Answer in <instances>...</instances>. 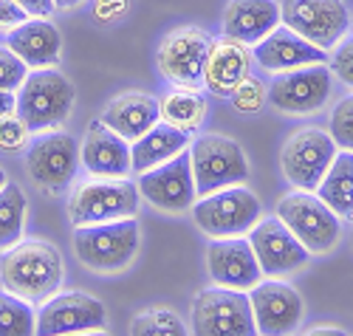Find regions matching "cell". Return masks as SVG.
Here are the masks:
<instances>
[{"mask_svg": "<svg viewBox=\"0 0 353 336\" xmlns=\"http://www.w3.org/2000/svg\"><path fill=\"white\" fill-rule=\"evenodd\" d=\"M74 336H108L105 330H91V333H74Z\"/></svg>", "mask_w": 353, "mask_h": 336, "instance_id": "7bdbcfd3", "label": "cell"}, {"mask_svg": "<svg viewBox=\"0 0 353 336\" xmlns=\"http://www.w3.org/2000/svg\"><path fill=\"white\" fill-rule=\"evenodd\" d=\"M229 99H232V108L238 110V113L254 116V113H260L263 108H266V102H269V88L263 85L257 77L249 74V77L229 94Z\"/></svg>", "mask_w": 353, "mask_h": 336, "instance_id": "4dcf8cb0", "label": "cell"}, {"mask_svg": "<svg viewBox=\"0 0 353 336\" xmlns=\"http://www.w3.org/2000/svg\"><path fill=\"white\" fill-rule=\"evenodd\" d=\"M79 167H85L91 178H128L133 172L130 141L116 136L97 119L85 128L79 144Z\"/></svg>", "mask_w": 353, "mask_h": 336, "instance_id": "ffe728a7", "label": "cell"}, {"mask_svg": "<svg viewBox=\"0 0 353 336\" xmlns=\"http://www.w3.org/2000/svg\"><path fill=\"white\" fill-rule=\"evenodd\" d=\"M328 133H331V139H334V144H336L339 150L353 152V97H345V99L334 108Z\"/></svg>", "mask_w": 353, "mask_h": 336, "instance_id": "1f68e13d", "label": "cell"}, {"mask_svg": "<svg viewBox=\"0 0 353 336\" xmlns=\"http://www.w3.org/2000/svg\"><path fill=\"white\" fill-rule=\"evenodd\" d=\"M28 17H32V14H28L20 3H17V0H0V34H12L14 32V28H20Z\"/></svg>", "mask_w": 353, "mask_h": 336, "instance_id": "d590c367", "label": "cell"}, {"mask_svg": "<svg viewBox=\"0 0 353 336\" xmlns=\"http://www.w3.org/2000/svg\"><path fill=\"white\" fill-rule=\"evenodd\" d=\"M130 336H190L184 319L172 308H144L130 322Z\"/></svg>", "mask_w": 353, "mask_h": 336, "instance_id": "f546056e", "label": "cell"}, {"mask_svg": "<svg viewBox=\"0 0 353 336\" xmlns=\"http://www.w3.org/2000/svg\"><path fill=\"white\" fill-rule=\"evenodd\" d=\"M54 9H60V12H68V9H77L82 0H51Z\"/></svg>", "mask_w": 353, "mask_h": 336, "instance_id": "60d3db41", "label": "cell"}, {"mask_svg": "<svg viewBox=\"0 0 353 336\" xmlns=\"http://www.w3.org/2000/svg\"><path fill=\"white\" fill-rule=\"evenodd\" d=\"M159 116L172 128H179L184 133H195L203 125V119H207V102H203L198 90L172 88L164 99H159Z\"/></svg>", "mask_w": 353, "mask_h": 336, "instance_id": "4316f807", "label": "cell"}, {"mask_svg": "<svg viewBox=\"0 0 353 336\" xmlns=\"http://www.w3.org/2000/svg\"><path fill=\"white\" fill-rule=\"evenodd\" d=\"M14 110H17V97L12 90H0V116L14 113Z\"/></svg>", "mask_w": 353, "mask_h": 336, "instance_id": "f35d334b", "label": "cell"}, {"mask_svg": "<svg viewBox=\"0 0 353 336\" xmlns=\"http://www.w3.org/2000/svg\"><path fill=\"white\" fill-rule=\"evenodd\" d=\"M9 184V172H6V167L3 164H0V190H3Z\"/></svg>", "mask_w": 353, "mask_h": 336, "instance_id": "b9f144b4", "label": "cell"}, {"mask_svg": "<svg viewBox=\"0 0 353 336\" xmlns=\"http://www.w3.org/2000/svg\"><path fill=\"white\" fill-rule=\"evenodd\" d=\"M260 212H263L260 198L249 187L238 184L198 198L192 204V221L207 237L223 240V237L249 235L260 221Z\"/></svg>", "mask_w": 353, "mask_h": 336, "instance_id": "8992f818", "label": "cell"}, {"mask_svg": "<svg viewBox=\"0 0 353 336\" xmlns=\"http://www.w3.org/2000/svg\"><path fill=\"white\" fill-rule=\"evenodd\" d=\"M28 68L20 63V59L12 54L9 46H0V90H14L23 85Z\"/></svg>", "mask_w": 353, "mask_h": 336, "instance_id": "e575fe53", "label": "cell"}, {"mask_svg": "<svg viewBox=\"0 0 353 336\" xmlns=\"http://www.w3.org/2000/svg\"><path fill=\"white\" fill-rule=\"evenodd\" d=\"M305 336H347L342 328H314V330H308Z\"/></svg>", "mask_w": 353, "mask_h": 336, "instance_id": "ab89813d", "label": "cell"}, {"mask_svg": "<svg viewBox=\"0 0 353 336\" xmlns=\"http://www.w3.org/2000/svg\"><path fill=\"white\" fill-rule=\"evenodd\" d=\"M212 40L215 37L210 32H203L201 26H179L172 32H167L156 54L159 74L175 88L201 90L203 63H207Z\"/></svg>", "mask_w": 353, "mask_h": 336, "instance_id": "8fae6325", "label": "cell"}, {"mask_svg": "<svg viewBox=\"0 0 353 336\" xmlns=\"http://www.w3.org/2000/svg\"><path fill=\"white\" fill-rule=\"evenodd\" d=\"M63 280V255L48 240H20L0 255V286L28 305H43L54 294H60Z\"/></svg>", "mask_w": 353, "mask_h": 336, "instance_id": "6da1fadb", "label": "cell"}, {"mask_svg": "<svg viewBox=\"0 0 353 336\" xmlns=\"http://www.w3.org/2000/svg\"><path fill=\"white\" fill-rule=\"evenodd\" d=\"M139 215V187L128 178H88L79 181L68 198L71 226L110 224Z\"/></svg>", "mask_w": 353, "mask_h": 336, "instance_id": "277c9868", "label": "cell"}, {"mask_svg": "<svg viewBox=\"0 0 353 336\" xmlns=\"http://www.w3.org/2000/svg\"><path fill=\"white\" fill-rule=\"evenodd\" d=\"M136 187H139V195L159 212L179 215V212L192 209V204L198 201V192H195V178H192L190 147L179 152L175 159L141 172Z\"/></svg>", "mask_w": 353, "mask_h": 336, "instance_id": "9a60e30c", "label": "cell"}, {"mask_svg": "<svg viewBox=\"0 0 353 336\" xmlns=\"http://www.w3.org/2000/svg\"><path fill=\"white\" fill-rule=\"evenodd\" d=\"M190 161H192V178L198 198L246 184L252 170L246 161L243 147L221 133H203L190 144Z\"/></svg>", "mask_w": 353, "mask_h": 336, "instance_id": "5b68a950", "label": "cell"}, {"mask_svg": "<svg viewBox=\"0 0 353 336\" xmlns=\"http://www.w3.org/2000/svg\"><path fill=\"white\" fill-rule=\"evenodd\" d=\"M6 46L28 71L57 68L63 59V37L48 17H28L20 28L6 34Z\"/></svg>", "mask_w": 353, "mask_h": 336, "instance_id": "44dd1931", "label": "cell"}, {"mask_svg": "<svg viewBox=\"0 0 353 336\" xmlns=\"http://www.w3.org/2000/svg\"><path fill=\"white\" fill-rule=\"evenodd\" d=\"M328 71L347 88H353V37H342L328 51Z\"/></svg>", "mask_w": 353, "mask_h": 336, "instance_id": "836d02e7", "label": "cell"}, {"mask_svg": "<svg viewBox=\"0 0 353 336\" xmlns=\"http://www.w3.org/2000/svg\"><path fill=\"white\" fill-rule=\"evenodd\" d=\"M246 294H249L257 336H294L303 325L305 302L294 286L266 277Z\"/></svg>", "mask_w": 353, "mask_h": 336, "instance_id": "5bb4252c", "label": "cell"}, {"mask_svg": "<svg viewBox=\"0 0 353 336\" xmlns=\"http://www.w3.org/2000/svg\"><path fill=\"white\" fill-rule=\"evenodd\" d=\"M37 314L26 299L0 288V336H34Z\"/></svg>", "mask_w": 353, "mask_h": 336, "instance_id": "f1b7e54d", "label": "cell"}, {"mask_svg": "<svg viewBox=\"0 0 353 336\" xmlns=\"http://www.w3.org/2000/svg\"><path fill=\"white\" fill-rule=\"evenodd\" d=\"M159 119V99L153 94H144V90H125V94L110 99L99 116L102 125L125 141L141 139Z\"/></svg>", "mask_w": 353, "mask_h": 336, "instance_id": "603a6c76", "label": "cell"}, {"mask_svg": "<svg viewBox=\"0 0 353 336\" xmlns=\"http://www.w3.org/2000/svg\"><path fill=\"white\" fill-rule=\"evenodd\" d=\"M280 26L277 0H229L223 9V34L243 46H257Z\"/></svg>", "mask_w": 353, "mask_h": 336, "instance_id": "cb8c5ba5", "label": "cell"}, {"mask_svg": "<svg viewBox=\"0 0 353 336\" xmlns=\"http://www.w3.org/2000/svg\"><path fill=\"white\" fill-rule=\"evenodd\" d=\"M108 308L85 291H60L46 299L37 311V330L34 336H74L105 330Z\"/></svg>", "mask_w": 353, "mask_h": 336, "instance_id": "4fadbf2b", "label": "cell"}, {"mask_svg": "<svg viewBox=\"0 0 353 336\" xmlns=\"http://www.w3.org/2000/svg\"><path fill=\"white\" fill-rule=\"evenodd\" d=\"M280 23L316 48L331 51L347 37L350 14L342 0H280Z\"/></svg>", "mask_w": 353, "mask_h": 336, "instance_id": "7c38bea8", "label": "cell"}, {"mask_svg": "<svg viewBox=\"0 0 353 336\" xmlns=\"http://www.w3.org/2000/svg\"><path fill=\"white\" fill-rule=\"evenodd\" d=\"M207 271L215 286L232 291H249L263 280V271L246 237L212 240L207 246Z\"/></svg>", "mask_w": 353, "mask_h": 336, "instance_id": "ac0fdd59", "label": "cell"}, {"mask_svg": "<svg viewBox=\"0 0 353 336\" xmlns=\"http://www.w3.org/2000/svg\"><path fill=\"white\" fill-rule=\"evenodd\" d=\"M350 246H353V229H350Z\"/></svg>", "mask_w": 353, "mask_h": 336, "instance_id": "ee69618b", "label": "cell"}, {"mask_svg": "<svg viewBox=\"0 0 353 336\" xmlns=\"http://www.w3.org/2000/svg\"><path fill=\"white\" fill-rule=\"evenodd\" d=\"M17 3L32 14V17H51L57 9H54V3L51 0H17Z\"/></svg>", "mask_w": 353, "mask_h": 336, "instance_id": "74e56055", "label": "cell"}, {"mask_svg": "<svg viewBox=\"0 0 353 336\" xmlns=\"http://www.w3.org/2000/svg\"><path fill=\"white\" fill-rule=\"evenodd\" d=\"M316 198L325 204L339 221L353 218V152L339 150L328 172L322 175Z\"/></svg>", "mask_w": 353, "mask_h": 336, "instance_id": "484cf974", "label": "cell"}, {"mask_svg": "<svg viewBox=\"0 0 353 336\" xmlns=\"http://www.w3.org/2000/svg\"><path fill=\"white\" fill-rule=\"evenodd\" d=\"M249 74H252V48L249 46L232 40L226 34L212 40L207 63H203V88H207V94L229 99V94Z\"/></svg>", "mask_w": 353, "mask_h": 336, "instance_id": "7402d4cb", "label": "cell"}, {"mask_svg": "<svg viewBox=\"0 0 353 336\" xmlns=\"http://www.w3.org/2000/svg\"><path fill=\"white\" fill-rule=\"evenodd\" d=\"M14 97H17V116L26 121V128L32 133H43V130H57L63 121L71 119L77 90L57 68H40L26 74L23 85L14 90Z\"/></svg>", "mask_w": 353, "mask_h": 336, "instance_id": "3957f363", "label": "cell"}, {"mask_svg": "<svg viewBox=\"0 0 353 336\" xmlns=\"http://www.w3.org/2000/svg\"><path fill=\"white\" fill-rule=\"evenodd\" d=\"M128 14V0H94V17L99 23H116Z\"/></svg>", "mask_w": 353, "mask_h": 336, "instance_id": "8d00e7d4", "label": "cell"}, {"mask_svg": "<svg viewBox=\"0 0 353 336\" xmlns=\"http://www.w3.org/2000/svg\"><path fill=\"white\" fill-rule=\"evenodd\" d=\"M141 246V232L136 218L110 221V224H91L74 229V255L77 260L97 274H116L125 271Z\"/></svg>", "mask_w": 353, "mask_h": 336, "instance_id": "7a4b0ae2", "label": "cell"}, {"mask_svg": "<svg viewBox=\"0 0 353 336\" xmlns=\"http://www.w3.org/2000/svg\"><path fill=\"white\" fill-rule=\"evenodd\" d=\"M79 170V144L65 130H43L26 147V172L43 192L60 195L71 187Z\"/></svg>", "mask_w": 353, "mask_h": 336, "instance_id": "52a82bcc", "label": "cell"}, {"mask_svg": "<svg viewBox=\"0 0 353 336\" xmlns=\"http://www.w3.org/2000/svg\"><path fill=\"white\" fill-rule=\"evenodd\" d=\"M187 147H190V133H184V130L172 128V125H167V121L159 119L141 139L130 141V167H133V172L141 175L147 170H153V167L175 159Z\"/></svg>", "mask_w": 353, "mask_h": 336, "instance_id": "d4e9b609", "label": "cell"}, {"mask_svg": "<svg viewBox=\"0 0 353 336\" xmlns=\"http://www.w3.org/2000/svg\"><path fill=\"white\" fill-rule=\"evenodd\" d=\"M274 215L308 249V255H328L339 243L342 221L316 198V192L294 190L283 195L274 206Z\"/></svg>", "mask_w": 353, "mask_h": 336, "instance_id": "ba28073f", "label": "cell"}, {"mask_svg": "<svg viewBox=\"0 0 353 336\" xmlns=\"http://www.w3.org/2000/svg\"><path fill=\"white\" fill-rule=\"evenodd\" d=\"M32 141V130L26 128V121L14 113L0 116V150L3 152H23Z\"/></svg>", "mask_w": 353, "mask_h": 336, "instance_id": "d6a6232c", "label": "cell"}, {"mask_svg": "<svg viewBox=\"0 0 353 336\" xmlns=\"http://www.w3.org/2000/svg\"><path fill=\"white\" fill-rule=\"evenodd\" d=\"M192 336H257L246 291L201 288L192 299Z\"/></svg>", "mask_w": 353, "mask_h": 336, "instance_id": "30bf717a", "label": "cell"}, {"mask_svg": "<svg viewBox=\"0 0 353 336\" xmlns=\"http://www.w3.org/2000/svg\"><path fill=\"white\" fill-rule=\"evenodd\" d=\"M331 71L328 66H308L297 71L274 74L269 85V102L285 116H311L331 99Z\"/></svg>", "mask_w": 353, "mask_h": 336, "instance_id": "2e32d148", "label": "cell"}, {"mask_svg": "<svg viewBox=\"0 0 353 336\" xmlns=\"http://www.w3.org/2000/svg\"><path fill=\"white\" fill-rule=\"evenodd\" d=\"M246 240H249V246L257 257L263 277H272V280H280L283 274L303 268L311 257L308 249L285 229V224L277 215L260 218Z\"/></svg>", "mask_w": 353, "mask_h": 336, "instance_id": "e0dca14e", "label": "cell"}, {"mask_svg": "<svg viewBox=\"0 0 353 336\" xmlns=\"http://www.w3.org/2000/svg\"><path fill=\"white\" fill-rule=\"evenodd\" d=\"M339 147L334 144L331 133L322 128H300L294 130L280 150V170L294 190L316 192L322 175L328 172L331 161L336 159Z\"/></svg>", "mask_w": 353, "mask_h": 336, "instance_id": "9c48e42d", "label": "cell"}, {"mask_svg": "<svg viewBox=\"0 0 353 336\" xmlns=\"http://www.w3.org/2000/svg\"><path fill=\"white\" fill-rule=\"evenodd\" d=\"M252 59L272 74H283V71H297L308 66H328V51L316 48L314 43L303 40L300 34H294L291 28L280 23L272 34H266L257 46H252Z\"/></svg>", "mask_w": 353, "mask_h": 336, "instance_id": "d6986e66", "label": "cell"}, {"mask_svg": "<svg viewBox=\"0 0 353 336\" xmlns=\"http://www.w3.org/2000/svg\"><path fill=\"white\" fill-rule=\"evenodd\" d=\"M26 212H28V201L17 184H6L0 190V255L23 240Z\"/></svg>", "mask_w": 353, "mask_h": 336, "instance_id": "83f0119b", "label": "cell"}]
</instances>
